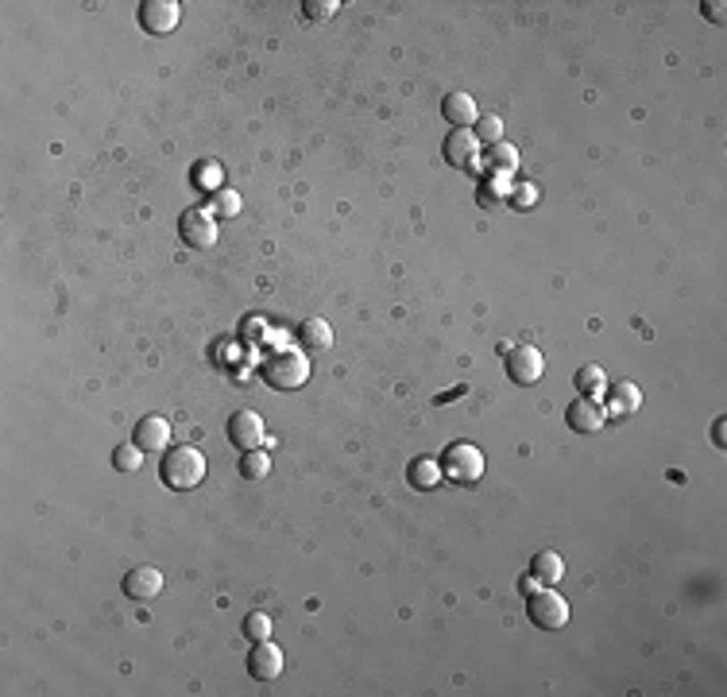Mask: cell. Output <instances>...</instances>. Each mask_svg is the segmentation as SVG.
I'll use <instances>...</instances> for the list:
<instances>
[{"label": "cell", "mask_w": 727, "mask_h": 697, "mask_svg": "<svg viewBox=\"0 0 727 697\" xmlns=\"http://www.w3.org/2000/svg\"><path fill=\"white\" fill-rule=\"evenodd\" d=\"M263 376L279 391H295L310 380V360L302 348H275V353L263 360Z\"/></svg>", "instance_id": "cell-2"}, {"label": "cell", "mask_w": 727, "mask_h": 697, "mask_svg": "<svg viewBox=\"0 0 727 697\" xmlns=\"http://www.w3.org/2000/svg\"><path fill=\"white\" fill-rule=\"evenodd\" d=\"M267 473H272V458H267L263 449H244V458H240V476L244 481H263Z\"/></svg>", "instance_id": "cell-21"}, {"label": "cell", "mask_w": 727, "mask_h": 697, "mask_svg": "<svg viewBox=\"0 0 727 697\" xmlns=\"http://www.w3.org/2000/svg\"><path fill=\"white\" fill-rule=\"evenodd\" d=\"M476 139H480V144H503V121H499V116L496 113H488V116H480V121H476Z\"/></svg>", "instance_id": "cell-24"}, {"label": "cell", "mask_w": 727, "mask_h": 697, "mask_svg": "<svg viewBox=\"0 0 727 697\" xmlns=\"http://www.w3.org/2000/svg\"><path fill=\"white\" fill-rule=\"evenodd\" d=\"M263 438H267V426L255 411H237L229 418V441L237 449H260Z\"/></svg>", "instance_id": "cell-9"}, {"label": "cell", "mask_w": 727, "mask_h": 697, "mask_svg": "<svg viewBox=\"0 0 727 697\" xmlns=\"http://www.w3.org/2000/svg\"><path fill=\"white\" fill-rule=\"evenodd\" d=\"M607 395H612V411H615V415H635L639 407H642V391H639L631 380L607 383Z\"/></svg>", "instance_id": "cell-18"}, {"label": "cell", "mask_w": 727, "mask_h": 697, "mask_svg": "<svg viewBox=\"0 0 727 697\" xmlns=\"http://www.w3.org/2000/svg\"><path fill=\"white\" fill-rule=\"evenodd\" d=\"M723 0H708V4H705V16L712 20V23H723Z\"/></svg>", "instance_id": "cell-28"}, {"label": "cell", "mask_w": 727, "mask_h": 697, "mask_svg": "<svg viewBox=\"0 0 727 697\" xmlns=\"http://www.w3.org/2000/svg\"><path fill=\"white\" fill-rule=\"evenodd\" d=\"M488 171L496 174V179H507L511 171H519V147H511V144H491V147H488Z\"/></svg>", "instance_id": "cell-19"}, {"label": "cell", "mask_w": 727, "mask_h": 697, "mask_svg": "<svg viewBox=\"0 0 727 697\" xmlns=\"http://www.w3.org/2000/svg\"><path fill=\"white\" fill-rule=\"evenodd\" d=\"M136 20H139V28L151 31V35H171L182 23V4L179 0H144L136 12Z\"/></svg>", "instance_id": "cell-7"}, {"label": "cell", "mask_w": 727, "mask_h": 697, "mask_svg": "<svg viewBox=\"0 0 727 697\" xmlns=\"http://www.w3.org/2000/svg\"><path fill=\"white\" fill-rule=\"evenodd\" d=\"M121 589H124V597H128V600H136V604L155 600L159 592H163V574H159L155 566H132V569L124 574Z\"/></svg>", "instance_id": "cell-8"}, {"label": "cell", "mask_w": 727, "mask_h": 697, "mask_svg": "<svg viewBox=\"0 0 727 697\" xmlns=\"http://www.w3.org/2000/svg\"><path fill=\"white\" fill-rule=\"evenodd\" d=\"M441 155H445V163H453V167H472V163L480 159V139H476V132H468V128H453V132L445 136Z\"/></svg>", "instance_id": "cell-13"}, {"label": "cell", "mask_w": 727, "mask_h": 697, "mask_svg": "<svg viewBox=\"0 0 727 697\" xmlns=\"http://www.w3.org/2000/svg\"><path fill=\"white\" fill-rule=\"evenodd\" d=\"M577 391L581 395H589V399H600V395H607V376H604V368L600 365H584L577 368Z\"/></svg>", "instance_id": "cell-20"}, {"label": "cell", "mask_w": 727, "mask_h": 697, "mask_svg": "<svg viewBox=\"0 0 727 697\" xmlns=\"http://www.w3.org/2000/svg\"><path fill=\"white\" fill-rule=\"evenodd\" d=\"M531 577L538 581V585H557V581L565 577V562H561V554L538 550V554L531 558Z\"/></svg>", "instance_id": "cell-16"}, {"label": "cell", "mask_w": 727, "mask_h": 697, "mask_svg": "<svg viewBox=\"0 0 727 697\" xmlns=\"http://www.w3.org/2000/svg\"><path fill=\"white\" fill-rule=\"evenodd\" d=\"M132 441L144 453H167L171 449V423L163 415H144L136 423V434H132Z\"/></svg>", "instance_id": "cell-10"}, {"label": "cell", "mask_w": 727, "mask_h": 697, "mask_svg": "<svg viewBox=\"0 0 727 697\" xmlns=\"http://www.w3.org/2000/svg\"><path fill=\"white\" fill-rule=\"evenodd\" d=\"M565 418H569V426L577 430V434H596V430H604L607 411L596 399H589V395H577V399L569 403Z\"/></svg>", "instance_id": "cell-12"}, {"label": "cell", "mask_w": 727, "mask_h": 697, "mask_svg": "<svg viewBox=\"0 0 727 697\" xmlns=\"http://www.w3.org/2000/svg\"><path fill=\"white\" fill-rule=\"evenodd\" d=\"M244 337H248V341H260V337H263V318H260V314H252V322H248V330H244Z\"/></svg>", "instance_id": "cell-29"}, {"label": "cell", "mask_w": 727, "mask_h": 697, "mask_svg": "<svg viewBox=\"0 0 727 697\" xmlns=\"http://www.w3.org/2000/svg\"><path fill=\"white\" fill-rule=\"evenodd\" d=\"M441 116L449 121L453 128H472L480 121V109H476V101H472V93H449V97L441 101Z\"/></svg>", "instance_id": "cell-14"}, {"label": "cell", "mask_w": 727, "mask_h": 697, "mask_svg": "<svg viewBox=\"0 0 727 697\" xmlns=\"http://www.w3.org/2000/svg\"><path fill=\"white\" fill-rule=\"evenodd\" d=\"M248 674L255 682H275L283 674V651H279L272 639H260L252 651H248Z\"/></svg>", "instance_id": "cell-11"}, {"label": "cell", "mask_w": 727, "mask_h": 697, "mask_svg": "<svg viewBox=\"0 0 727 697\" xmlns=\"http://www.w3.org/2000/svg\"><path fill=\"white\" fill-rule=\"evenodd\" d=\"M163 484L174 488V492H190V488H197L205 481L209 465H205V453L194 449V446H171L167 453H163Z\"/></svg>", "instance_id": "cell-1"}, {"label": "cell", "mask_w": 727, "mask_h": 697, "mask_svg": "<svg viewBox=\"0 0 727 697\" xmlns=\"http://www.w3.org/2000/svg\"><path fill=\"white\" fill-rule=\"evenodd\" d=\"M209 214L213 217H237L240 214V194H232V190H217V194H209Z\"/></svg>", "instance_id": "cell-23"}, {"label": "cell", "mask_w": 727, "mask_h": 697, "mask_svg": "<svg viewBox=\"0 0 727 697\" xmlns=\"http://www.w3.org/2000/svg\"><path fill=\"white\" fill-rule=\"evenodd\" d=\"M298 341L310 353H325V348H333V325L325 318H306L298 325Z\"/></svg>", "instance_id": "cell-15"}, {"label": "cell", "mask_w": 727, "mask_h": 697, "mask_svg": "<svg viewBox=\"0 0 727 697\" xmlns=\"http://www.w3.org/2000/svg\"><path fill=\"white\" fill-rule=\"evenodd\" d=\"M179 237L186 248H197V252H205V248H213L217 244V217L209 214V209H186V214L179 217Z\"/></svg>", "instance_id": "cell-5"}, {"label": "cell", "mask_w": 727, "mask_h": 697, "mask_svg": "<svg viewBox=\"0 0 727 697\" xmlns=\"http://www.w3.org/2000/svg\"><path fill=\"white\" fill-rule=\"evenodd\" d=\"M712 438H716V446H720V449L727 446V418H716V430H712Z\"/></svg>", "instance_id": "cell-30"}, {"label": "cell", "mask_w": 727, "mask_h": 697, "mask_svg": "<svg viewBox=\"0 0 727 697\" xmlns=\"http://www.w3.org/2000/svg\"><path fill=\"white\" fill-rule=\"evenodd\" d=\"M511 206H519V209L538 206V186L534 182H514L511 186Z\"/></svg>", "instance_id": "cell-27"}, {"label": "cell", "mask_w": 727, "mask_h": 697, "mask_svg": "<svg viewBox=\"0 0 727 697\" xmlns=\"http://www.w3.org/2000/svg\"><path fill=\"white\" fill-rule=\"evenodd\" d=\"M302 12H306L310 20L325 23V20H333L337 12H341V4H337V0H302Z\"/></svg>", "instance_id": "cell-26"}, {"label": "cell", "mask_w": 727, "mask_h": 697, "mask_svg": "<svg viewBox=\"0 0 727 697\" xmlns=\"http://www.w3.org/2000/svg\"><path fill=\"white\" fill-rule=\"evenodd\" d=\"M113 465H116V473H139V465H144V449H139L136 441H124V446L113 449Z\"/></svg>", "instance_id": "cell-22"}, {"label": "cell", "mask_w": 727, "mask_h": 697, "mask_svg": "<svg viewBox=\"0 0 727 697\" xmlns=\"http://www.w3.org/2000/svg\"><path fill=\"white\" fill-rule=\"evenodd\" d=\"M197 179H202V182H217V167H202V171H197Z\"/></svg>", "instance_id": "cell-31"}, {"label": "cell", "mask_w": 727, "mask_h": 697, "mask_svg": "<svg viewBox=\"0 0 727 697\" xmlns=\"http://www.w3.org/2000/svg\"><path fill=\"white\" fill-rule=\"evenodd\" d=\"M542 372H546V357L538 345H511L507 348V376L514 383L531 388V383L542 380Z\"/></svg>", "instance_id": "cell-6"}, {"label": "cell", "mask_w": 727, "mask_h": 697, "mask_svg": "<svg viewBox=\"0 0 727 697\" xmlns=\"http://www.w3.org/2000/svg\"><path fill=\"white\" fill-rule=\"evenodd\" d=\"M488 461H484V449L472 446V441H449L441 453V473L456 484H476L484 476Z\"/></svg>", "instance_id": "cell-3"}, {"label": "cell", "mask_w": 727, "mask_h": 697, "mask_svg": "<svg viewBox=\"0 0 727 697\" xmlns=\"http://www.w3.org/2000/svg\"><path fill=\"white\" fill-rule=\"evenodd\" d=\"M441 476H445L441 461H433V458H414V461H410V469H406V481H410V488H418V492L438 488Z\"/></svg>", "instance_id": "cell-17"}, {"label": "cell", "mask_w": 727, "mask_h": 697, "mask_svg": "<svg viewBox=\"0 0 727 697\" xmlns=\"http://www.w3.org/2000/svg\"><path fill=\"white\" fill-rule=\"evenodd\" d=\"M526 616H531L534 627H542V632H557V627L569 624V600L561 597V592L554 589H534L531 597H526Z\"/></svg>", "instance_id": "cell-4"}, {"label": "cell", "mask_w": 727, "mask_h": 697, "mask_svg": "<svg viewBox=\"0 0 727 697\" xmlns=\"http://www.w3.org/2000/svg\"><path fill=\"white\" fill-rule=\"evenodd\" d=\"M244 635H248L252 643L272 639V616H267V612H248V616H244Z\"/></svg>", "instance_id": "cell-25"}]
</instances>
